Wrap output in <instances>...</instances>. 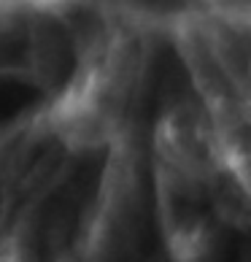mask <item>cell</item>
I'll use <instances>...</instances> for the list:
<instances>
[{
    "label": "cell",
    "mask_w": 251,
    "mask_h": 262,
    "mask_svg": "<svg viewBox=\"0 0 251 262\" xmlns=\"http://www.w3.org/2000/svg\"><path fill=\"white\" fill-rule=\"evenodd\" d=\"M35 238L27 222L16 219L0 227V262H35Z\"/></svg>",
    "instance_id": "6da1fadb"
}]
</instances>
